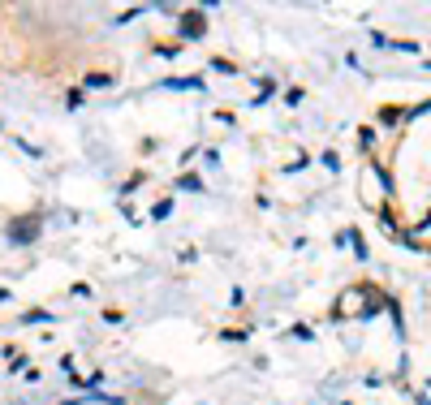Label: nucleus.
<instances>
[{"label": "nucleus", "mask_w": 431, "mask_h": 405, "mask_svg": "<svg viewBox=\"0 0 431 405\" xmlns=\"http://www.w3.org/2000/svg\"><path fill=\"white\" fill-rule=\"evenodd\" d=\"M82 87H87V91H104V87H112V73H91Z\"/></svg>", "instance_id": "obj_4"}, {"label": "nucleus", "mask_w": 431, "mask_h": 405, "mask_svg": "<svg viewBox=\"0 0 431 405\" xmlns=\"http://www.w3.org/2000/svg\"><path fill=\"white\" fill-rule=\"evenodd\" d=\"M212 69H220V73H238V65H233V61H212Z\"/></svg>", "instance_id": "obj_8"}, {"label": "nucleus", "mask_w": 431, "mask_h": 405, "mask_svg": "<svg viewBox=\"0 0 431 405\" xmlns=\"http://www.w3.org/2000/svg\"><path fill=\"white\" fill-rule=\"evenodd\" d=\"M358 142H363V147H371V142H375V130H371V125H363V130H358Z\"/></svg>", "instance_id": "obj_6"}, {"label": "nucleus", "mask_w": 431, "mask_h": 405, "mask_svg": "<svg viewBox=\"0 0 431 405\" xmlns=\"http://www.w3.org/2000/svg\"><path fill=\"white\" fill-rule=\"evenodd\" d=\"M168 212H173V202H168V198H164V202H156V212H151V220H164V216H168Z\"/></svg>", "instance_id": "obj_5"}, {"label": "nucleus", "mask_w": 431, "mask_h": 405, "mask_svg": "<svg viewBox=\"0 0 431 405\" xmlns=\"http://www.w3.org/2000/svg\"><path fill=\"white\" fill-rule=\"evenodd\" d=\"M203 35H207V17H203V13H182V43L186 39H203Z\"/></svg>", "instance_id": "obj_2"}, {"label": "nucleus", "mask_w": 431, "mask_h": 405, "mask_svg": "<svg viewBox=\"0 0 431 405\" xmlns=\"http://www.w3.org/2000/svg\"><path fill=\"white\" fill-rule=\"evenodd\" d=\"M48 319H52L48 311H31V315H27V323H48Z\"/></svg>", "instance_id": "obj_9"}, {"label": "nucleus", "mask_w": 431, "mask_h": 405, "mask_svg": "<svg viewBox=\"0 0 431 405\" xmlns=\"http://www.w3.org/2000/svg\"><path fill=\"white\" fill-rule=\"evenodd\" d=\"M177 186H182V190H203V182H198V177H182Z\"/></svg>", "instance_id": "obj_7"}, {"label": "nucleus", "mask_w": 431, "mask_h": 405, "mask_svg": "<svg viewBox=\"0 0 431 405\" xmlns=\"http://www.w3.org/2000/svg\"><path fill=\"white\" fill-rule=\"evenodd\" d=\"M160 87H168V91H203V78H164Z\"/></svg>", "instance_id": "obj_3"}, {"label": "nucleus", "mask_w": 431, "mask_h": 405, "mask_svg": "<svg viewBox=\"0 0 431 405\" xmlns=\"http://www.w3.org/2000/svg\"><path fill=\"white\" fill-rule=\"evenodd\" d=\"M35 237H39V216H17L13 229H9V242H13V246H22V242L31 246Z\"/></svg>", "instance_id": "obj_1"}]
</instances>
